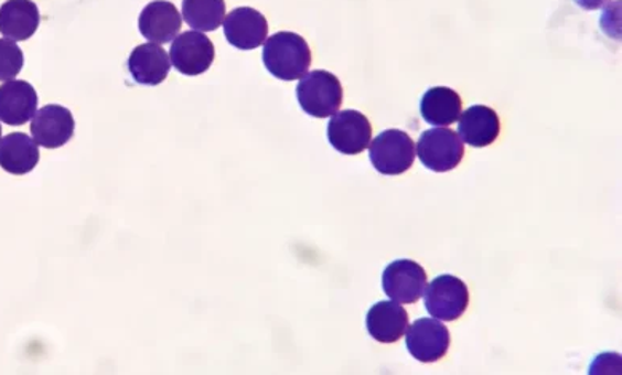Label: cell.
I'll return each mask as SVG.
<instances>
[{
	"label": "cell",
	"mask_w": 622,
	"mask_h": 375,
	"mask_svg": "<svg viewBox=\"0 0 622 375\" xmlns=\"http://www.w3.org/2000/svg\"><path fill=\"white\" fill-rule=\"evenodd\" d=\"M264 64L268 73L280 81L303 77L311 64L310 46L294 32H278L264 42Z\"/></svg>",
	"instance_id": "6da1fadb"
},
{
	"label": "cell",
	"mask_w": 622,
	"mask_h": 375,
	"mask_svg": "<svg viewBox=\"0 0 622 375\" xmlns=\"http://www.w3.org/2000/svg\"><path fill=\"white\" fill-rule=\"evenodd\" d=\"M297 99L303 113L314 119L332 117L342 106L341 81L328 71H313L303 75L297 85Z\"/></svg>",
	"instance_id": "7a4b0ae2"
},
{
	"label": "cell",
	"mask_w": 622,
	"mask_h": 375,
	"mask_svg": "<svg viewBox=\"0 0 622 375\" xmlns=\"http://www.w3.org/2000/svg\"><path fill=\"white\" fill-rule=\"evenodd\" d=\"M415 153L412 138L400 130H386L371 142L372 165L385 176H396L410 170Z\"/></svg>",
	"instance_id": "3957f363"
},
{
	"label": "cell",
	"mask_w": 622,
	"mask_h": 375,
	"mask_svg": "<svg viewBox=\"0 0 622 375\" xmlns=\"http://www.w3.org/2000/svg\"><path fill=\"white\" fill-rule=\"evenodd\" d=\"M417 153L428 170L447 173L459 167L463 160V139L449 128H435L420 136Z\"/></svg>",
	"instance_id": "277c9868"
},
{
	"label": "cell",
	"mask_w": 622,
	"mask_h": 375,
	"mask_svg": "<svg viewBox=\"0 0 622 375\" xmlns=\"http://www.w3.org/2000/svg\"><path fill=\"white\" fill-rule=\"evenodd\" d=\"M423 294L428 313L441 321L459 320L470 303L468 286L452 275L435 278Z\"/></svg>",
	"instance_id": "5b68a950"
},
{
	"label": "cell",
	"mask_w": 622,
	"mask_h": 375,
	"mask_svg": "<svg viewBox=\"0 0 622 375\" xmlns=\"http://www.w3.org/2000/svg\"><path fill=\"white\" fill-rule=\"evenodd\" d=\"M328 139L337 152L357 156L371 146V121L357 110H342L329 120Z\"/></svg>",
	"instance_id": "8992f818"
},
{
	"label": "cell",
	"mask_w": 622,
	"mask_h": 375,
	"mask_svg": "<svg viewBox=\"0 0 622 375\" xmlns=\"http://www.w3.org/2000/svg\"><path fill=\"white\" fill-rule=\"evenodd\" d=\"M406 345L415 360L436 363L449 352V330L436 318H421L406 331Z\"/></svg>",
	"instance_id": "52a82bcc"
},
{
	"label": "cell",
	"mask_w": 622,
	"mask_h": 375,
	"mask_svg": "<svg viewBox=\"0 0 622 375\" xmlns=\"http://www.w3.org/2000/svg\"><path fill=\"white\" fill-rule=\"evenodd\" d=\"M427 271L423 267L409 259H399L389 264L382 278L385 294L399 303L418 302L427 288Z\"/></svg>",
	"instance_id": "ba28073f"
},
{
	"label": "cell",
	"mask_w": 622,
	"mask_h": 375,
	"mask_svg": "<svg viewBox=\"0 0 622 375\" xmlns=\"http://www.w3.org/2000/svg\"><path fill=\"white\" fill-rule=\"evenodd\" d=\"M170 58L179 73L195 77L206 73L213 64V42L199 31L182 32L171 45Z\"/></svg>",
	"instance_id": "9c48e42d"
},
{
	"label": "cell",
	"mask_w": 622,
	"mask_h": 375,
	"mask_svg": "<svg viewBox=\"0 0 622 375\" xmlns=\"http://www.w3.org/2000/svg\"><path fill=\"white\" fill-rule=\"evenodd\" d=\"M75 121L67 107L49 105L35 113L31 121L34 141L45 149H58L73 139Z\"/></svg>",
	"instance_id": "30bf717a"
},
{
	"label": "cell",
	"mask_w": 622,
	"mask_h": 375,
	"mask_svg": "<svg viewBox=\"0 0 622 375\" xmlns=\"http://www.w3.org/2000/svg\"><path fill=\"white\" fill-rule=\"evenodd\" d=\"M224 34L235 49H259L267 41L268 23L266 17L251 7H239L225 18Z\"/></svg>",
	"instance_id": "8fae6325"
},
{
	"label": "cell",
	"mask_w": 622,
	"mask_h": 375,
	"mask_svg": "<svg viewBox=\"0 0 622 375\" xmlns=\"http://www.w3.org/2000/svg\"><path fill=\"white\" fill-rule=\"evenodd\" d=\"M182 26V17L174 3L153 0L139 17V31L152 44L163 45L174 41Z\"/></svg>",
	"instance_id": "7c38bea8"
},
{
	"label": "cell",
	"mask_w": 622,
	"mask_h": 375,
	"mask_svg": "<svg viewBox=\"0 0 622 375\" xmlns=\"http://www.w3.org/2000/svg\"><path fill=\"white\" fill-rule=\"evenodd\" d=\"M37 92L30 82L9 81L0 85V121L20 127L37 113Z\"/></svg>",
	"instance_id": "4fadbf2b"
},
{
	"label": "cell",
	"mask_w": 622,
	"mask_h": 375,
	"mask_svg": "<svg viewBox=\"0 0 622 375\" xmlns=\"http://www.w3.org/2000/svg\"><path fill=\"white\" fill-rule=\"evenodd\" d=\"M366 326L375 341L380 344H395L409 330V315L395 300L378 302L367 313Z\"/></svg>",
	"instance_id": "5bb4252c"
},
{
	"label": "cell",
	"mask_w": 622,
	"mask_h": 375,
	"mask_svg": "<svg viewBox=\"0 0 622 375\" xmlns=\"http://www.w3.org/2000/svg\"><path fill=\"white\" fill-rule=\"evenodd\" d=\"M41 24V13L32 0H7L0 7V34L13 42L31 39Z\"/></svg>",
	"instance_id": "9a60e30c"
},
{
	"label": "cell",
	"mask_w": 622,
	"mask_h": 375,
	"mask_svg": "<svg viewBox=\"0 0 622 375\" xmlns=\"http://www.w3.org/2000/svg\"><path fill=\"white\" fill-rule=\"evenodd\" d=\"M128 71L136 84L150 85V87L160 85L170 74V56L162 46L152 42L136 46L128 58Z\"/></svg>",
	"instance_id": "2e32d148"
},
{
	"label": "cell",
	"mask_w": 622,
	"mask_h": 375,
	"mask_svg": "<svg viewBox=\"0 0 622 375\" xmlns=\"http://www.w3.org/2000/svg\"><path fill=\"white\" fill-rule=\"evenodd\" d=\"M459 135L473 148H487L500 135V119L487 106H473L460 116Z\"/></svg>",
	"instance_id": "e0dca14e"
},
{
	"label": "cell",
	"mask_w": 622,
	"mask_h": 375,
	"mask_svg": "<svg viewBox=\"0 0 622 375\" xmlns=\"http://www.w3.org/2000/svg\"><path fill=\"white\" fill-rule=\"evenodd\" d=\"M41 160L39 144L24 133L7 135L0 139V167L10 174L31 173Z\"/></svg>",
	"instance_id": "ac0fdd59"
},
{
	"label": "cell",
	"mask_w": 622,
	"mask_h": 375,
	"mask_svg": "<svg viewBox=\"0 0 622 375\" xmlns=\"http://www.w3.org/2000/svg\"><path fill=\"white\" fill-rule=\"evenodd\" d=\"M461 98L452 88L435 87L425 93L420 110L425 121L432 127H449L461 116Z\"/></svg>",
	"instance_id": "d6986e66"
},
{
	"label": "cell",
	"mask_w": 622,
	"mask_h": 375,
	"mask_svg": "<svg viewBox=\"0 0 622 375\" xmlns=\"http://www.w3.org/2000/svg\"><path fill=\"white\" fill-rule=\"evenodd\" d=\"M182 18L193 31H216L224 23V0H182Z\"/></svg>",
	"instance_id": "ffe728a7"
},
{
	"label": "cell",
	"mask_w": 622,
	"mask_h": 375,
	"mask_svg": "<svg viewBox=\"0 0 622 375\" xmlns=\"http://www.w3.org/2000/svg\"><path fill=\"white\" fill-rule=\"evenodd\" d=\"M24 55L17 42L0 39V82L12 81L23 69Z\"/></svg>",
	"instance_id": "44dd1931"
},
{
	"label": "cell",
	"mask_w": 622,
	"mask_h": 375,
	"mask_svg": "<svg viewBox=\"0 0 622 375\" xmlns=\"http://www.w3.org/2000/svg\"><path fill=\"white\" fill-rule=\"evenodd\" d=\"M581 9L585 10H597L600 7L605 6L607 0H575Z\"/></svg>",
	"instance_id": "7402d4cb"
},
{
	"label": "cell",
	"mask_w": 622,
	"mask_h": 375,
	"mask_svg": "<svg viewBox=\"0 0 622 375\" xmlns=\"http://www.w3.org/2000/svg\"><path fill=\"white\" fill-rule=\"evenodd\" d=\"M0 139H2V127H0Z\"/></svg>",
	"instance_id": "603a6c76"
}]
</instances>
